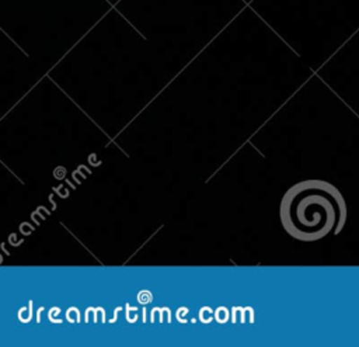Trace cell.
Here are the masks:
<instances>
[{
	"mask_svg": "<svg viewBox=\"0 0 359 347\" xmlns=\"http://www.w3.org/2000/svg\"><path fill=\"white\" fill-rule=\"evenodd\" d=\"M279 216L289 236L300 242H316L344 229L348 208L334 184L314 178L296 183L285 192Z\"/></svg>",
	"mask_w": 359,
	"mask_h": 347,
	"instance_id": "obj_1",
	"label": "cell"
},
{
	"mask_svg": "<svg viewBox=\"0 0 359 347\" xmlns=\"http://www.w3.org/2000/svg\"><path fill=\"white\" fill-rule=\"evenodd\" d=\"M215 317H216V320H217L219 323H224V322L227 320V317H229V312H227V309H226V308H223V306L217 308V309H216V312H215Z\"/></svg>",
	"mask_w": 359,
	"mask_h": 347,
	"instance_id": "obj_2",
	"label": "cell"
},
{
	"mask_svg": "<svg viewBox=\"0 0 359 347\" xmlns=\"http://www.w3.org/2000/svg\"><path fill=\"white\" fill-rule=\"evenodd\" d=\"M213 316H215V315H213V312H212L210 308H202V309H201L199 317H201V320H202L203 323H209Z\"/></svg>",
	"mask_w": 359,
	"mask_h": 347,
	"instance_id": "obj_3",
	"label": "cell"
},
{
	"mask_svg": "<svg viewBox=\"0 0 359 347\" xmlns=\"http://www.w3.org/2000/svg\"><path fill=\"white\" fill-rule=\"evenodd\" d=\"M66 316H67V319H69L72 323H74V322H79V317H80V315H79V310H77L76 308H70V309L67 310Z\"/></svg>",
	"mask_w": 359,
	"mask_h": 347,
	"instance_id": "obj_4",
	"label": "cell"
},
{
	"mask_svg": "<svg viewBox=\"0 0 359 347\" xmlns=\"http://www.w3.org/2000/svg\"><path fill=\"white\" fill-rule=\"evenodd\" d=\"M150 301H151V295H150V292L143 291V292H140V294H139V302H140V303H149Z\"/></svg>",
	"mask_w": 359,
	"mask_h": 347,
	"instance_id": "obj_5",
	"label": "cell"
},
{
	"mask_svg": "<svg viewBox=\"0 0 359 347\" xmlns=\"http://www.w3.org/2000/svg\"><path fill=\"white\" fill-rule=\"evenodd\" d=\"M53 174H55L56 178H63L65 177V169L63 167H57Z\"/></svg>",
	"mask_w": 359,
	"mask_h": 347,
	"instance_id": "obj_6",
	"label": "cell"
},
{
	"mask_svg": "<svg viewBox=\"0 0 359 347\" xmlns=\"http://www.w3.org/2000/svg\"><path fill=\"white\" fill-rule=\"evenodd\" d=\"M187 313V309L185 308H181L178 312H177V317H178V320H181L182 323L185 322V319H184V315Z\"/></svg>",
	"mask_w": 359,
	"mask_h": 347,
	"instance_id": "obj_7",
	"label": "cell"
}]
</instances>
